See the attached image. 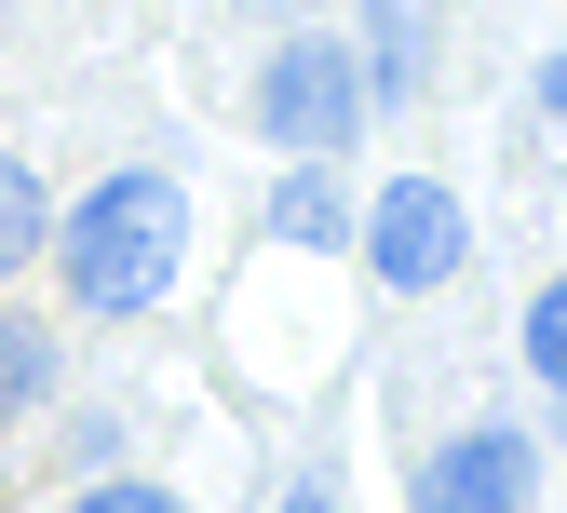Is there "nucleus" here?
<instances>
[{"mask_svg":"<svg viewBox=\"0 0 567 513\" xmlns=\"http://www.w3.org/2000/svg\"><path fill=\"white\" fill-rule=\"evenodd\" d=\"M41 392H54V338H41V325H14V311H0V419H28Z\"/></svg>","mask_w":567,"mask_h":513,"instance_id":"nucleus-5","label":"nucleus"},{"mask_svg":"<svg viewBox=\"0 0 567 513\" xmlns=\"http://www.w3.org/2000/svg\"><path fill=\"white\" fill-rule=\"evenodd\" d=\"M41 230H54V216H41V176H28V163H0V270H28Z\"/></svg>","mask_w":567,"mask_h":513,"instance_id":"nucleus-6","label":"nucleus"},{"mask_svg":"<svg viewBox=\"0 0 567 513\" xmlns=\"http://www.w3.org/2000/svg\"><path fill=\"white\" fill-rule=\"evenodd\" d=\"M82 513H176V500H163V486H95Z\"/></svg>","mask_w":567,"mask_h":513,"instance_id":"nucleus-9","label":"nucleus"},{"mask_svg":"<svg viewBox=\"0 0 567 513\" xmlns=\"http://www.w3.org/2000/svg\"><path fill=\"white\" fill-rule=\"evenodd\" d=\"M270 230H284V244H338V230H351V203H338L324 176H284V203H270Z\"/></svg>","mask_w":567,"mask_h":513,"instance_id":"nucleus-7","label":"nucleus"},{"mask_svg":"<svg viewBox=\"0 0 567 513\" xmlns=\"http://www.w3.org/2000/svg\"><path fill=\"white\" fill-rule=\"evenodd\" d=\"M540 109H554V122H567V54H554V68H540Z\"/></svg>","mask_w":567,"mask_h":513,"instance_id":"nucleus-10","label":"nucleus"},{"mask_svg":"<svg viewBox=\"0 0 567 513\" xmlns=\"http://www.w3.org/2000/svg\"><path fill=\"white\" fill-rule=\"evenodd\" d=\"M284 513H338V500H284Z\"/></svg>","mask_w":567,"mask_h":513,"instance_id":"nucleus-11","label":"nucleus"},{"mask_svg":"<svg viewBox=\"0 0 567 513\" xmlns=\"http://www.w3.org/2000/svg\"><path fill=\"white\" fill-rule=\"evenodd\" d=\"M54 257H68V298H82V311H150L176 284V257H189V203L163 176H109L54 230Z\"/></svg>","mask_w":567,"mask_h":513,"instance_id":"nucleus-1","label":"nucleus"},{"mask_svg":"<svg viewBox=\"0 0 567 513\" xmlns=\"http://www.w3.org/2000/svg\"><path fill=\"white\" fill-rule=\"evenodd\" d=\"M365 122V68H351L338 41H284L270 68H257V135H284V150H338V135Z\"/></svg>","mask_w":567,"mask_h":513,"instance_id":"nucleus-2","label":"nucleus"},{"mask_svg":"<svg viewBox=\"0 0 567 513\" xmlns=\"http://www.w3.org/2000/svg\"><path fill=\"white\" fill-rule=\"evenodd\" d=\"M527 365L567 392V284H540V298H527Z\"/></svg>","mask_w":567,"mask_h":513,"instance_id":"nucleus-8","label":"nucleus"},{"mask_svg":"<svg viewBox=\"0 0 567 513\" xmlns=\"http://www.w3.org/2000/svg\"><path fill=\"white\" fill-rule=\"evenodd\" d=\"M460 244H473V230H460V203H446L433 176H392V189L365 203V270H379V284H405V298H419V284H446V270H460Z\"/></svg>","mask_w":567,"mask_h":513,"instance_id":"nucleus-3","label":"nucleus"},{"mask_svg":"<svg viewBox=\"0 0 567 513\" xmlns=\"http://www.w3.org/2000/svg\"><path fill=\"white\" fill-rule=\"evenodd\" d=\"M419 513H527V432L473 419L460 447H433V473H419Z\"/></svg>","mask_w":567,"mask_h":513,"instance_id":"nucleus-4","label":"nucleus"}]
</instances>
